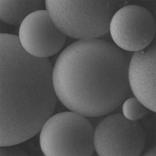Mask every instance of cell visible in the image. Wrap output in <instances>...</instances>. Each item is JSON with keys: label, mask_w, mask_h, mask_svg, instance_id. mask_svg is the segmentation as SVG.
<instances>
[{"label": "cell", "mask_w": 156, "mask_h": 156, "mask_svg": "<svg viewBox=\"0 0 156 156\" xmlns=\"http://www.w3.org/2000/svg\"><path fill=\"white\" fill-rule=\"evenodd\" d=\"M128 68L125 55L111 42L78 40L56 60L52 73L55 92L71 112L88 117L106 115L129 94Z\"/></svg>", "instance_id": "obj_1"}, {"label": "cell", "mask_w": 156, "mask_h": 156, "mask_svg": "<svg viewBox=\"0 0 156 156\" xmlns=\"http://www.w3.org/2000/svg\"><path fill=\"white\" fill-rule=\"evenodd\" d=\"M48 58L28 53L17 40L1 47V147L24 142L41 131L57 102Z\"/></svg>", "instance_id": "obj_2"}, {"label": "cell", "mask_w": 156, "mask_h": 156, "mask_svg": "<svg viewBox=\"0 0 156 156\" xmlns=\"http://www.w3.org/2000/svg\"><path fill=\"white\" fill-rule=\"evenodd\" d=\"M53 22L62 32L79 40L98 39L109 31L119 3L114 1H46Z\"/></svg>", "instance_id": "obj_3"}, {"label": "cell", "mask_w": 156, "mask_h": 156, "mask_svg": "<svg viewBox=\"0 0 156 156\" xmlns=\"http://www.w3.org/2000/svg\"><path fill=\"white\" fill-rule=\"evenodd\" d=\"M95 129L86 117L76 112L51 116L40 131V142L46 156H92Z\"/></svg>", "instance_id": "obj_4"}, {"label": "cell", "mask_w": 156, "mask_h": 156, "mask_svg": "<svg viewBox=\"0 0 156 156\" xmlns=\"http://www.w3.org/2000/svg\"><path fill=\"white\" fill-rule=\"evenodd\" d=\"M145 143V134L141 124L122 114L106 117L94 132V147L100 156H140Z\"/></svg>", "instance_id": "obj_5"}, {"label": "cell", "mask_w": 156, "mask_h": 156, "mask_svg": "<svg viewBox=\"0 0 156 156\" xmlns=\"http://www.w3.org/2000/svg\"><path fill=\"white\" fill-rule=\"evenodd\" d=\"M109 31L117 46L136 52L147 48L152 42L155 34V21L151 13L143 7L127 5L114 13Z\"/></svg>", "instance_id": "obj_6"}, {"label": "cell", "mask_w": 156, "mask_h": 156, "mask_svg": "<svg viewBox=\"0 0 156 156\" xmlns=\"http://www.w3.org/2000/svg\"><path fill=\"white\" fill-rule=\"evenodd\" d=\"M19 40L22 48L36 58H48L61 50L66 36L56 26L48 11L31 13L20 25Z\"/></svg>", "instance_id": "obj_7"}, {"label": "cell", "mask_w": 156, "mask_h": 156, "mask_svg": "<svg viewBox=\"0 0 156 156\" xmlns=\"http://www.w3.org/2000/svg\"><path fill=\"white\" fill-rule=\"evenodd\" d=\"M128 80L136 98L156 112L155 45L134 53L129 65Z\"/></svg>", "instance_id": "obj_8"}, {"label": "cell", "mask_w": 156, "mask_h": 156, "mask_svg": "<svg viewBox=\"0 0 156 156\" xmlns=\"http://www.w3.org/2000/svg\"><path fill=\"white\" fill-rule=\"evenodd\" d=\"M43 1H0V18L3 22L12 25H20L31 13L43 10Z\"/></svg>", "instance_id": "obj_9"}, {"label": "cell", "mask_w": 156, "mask_h": 156, "mask_svg": "<svg viewBox=\"0 0 156 156\" xmlns=\"http://www.w3.org/2000/svg\"><path fill=\"white\" fill-rule=\"evenodd\" d=\"M122 111L123 115L128 119L135 121L145 116L148 109L136 98H131L123 103Z\"/></svg>", "instance_id": "obj_10"}, {"label": "cell", "mask_w": 156, "mask_h": 156, "mask_svg": "<svg viewBox=\"0 0 156 156\" xmlns=\"http://www.w3.org/2000/svg\"><path fill=\"white\" fill-rule=\"evenodd\" d=\"M13 146L1 147V156H24L27 155L23 150Z\"/></svg>", "instance_id": "obj_11"}, {"label": "cell", "mask_w": 156, "mask_h": 156, "mask_svg": "<svg viewBox=\"0 0 156 156\" xmlns=\"http://www.w3.org/2000/svg\"><path fill=\"white\" fill-rule=\"evenodd\" d=\"M156 147L154 146L150 148V149L148 150L147 151H146V152L142 155V156H156Z\"/></svg>", "instance_id": "obj_12"}]
</instances>
